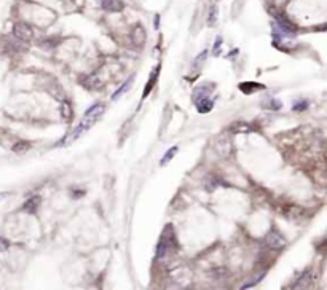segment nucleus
I'll use <instances>...</instances> for the list:
<instances>
[{
    "mask_svg": "<svg viewBox=\"0 0 327 290\" xmlns=\"http://www.w3.org/2000/svg\"><path fill=\"white\" fill-rule=\"evenodd\" d=\"M214 148H216V152L219 153L220 158H228L233 152V147H231V139H230V134L223 133L220 134L216 142H214Z\"/></svg>",
    "mask_w": 327,
    "mask_h": 290,
    "instance_id": "1",
    "label": "nucleus"
},
{
    "mask_svg": "<svg viewBox=\"0 0 327 290\" xmlns=\"http://www.w3.org/2000/svg\"><path fill=\"white\" fill-rule=\"evenodd\" d=\"M13 32L16 35V39H20L21 42L34 40V29L26 23H16L15 28H13Z\"/></svg>",
    "mask_w": 327,
    "mask_h": 290,
    "instance_id": "2",
    "label": "nucleus"
},
{
    "mask_svg": "<svg viewBox=\"0 0 327 290\" xmlns=\"http://www.w3.org/2000/svg\"><path fill=\"white\" fill-rule=\"evenodd\" d=\"M96 123V118H91V117H83V121L80 123L79 126H77L75 129H74V133L69 136V139H67V142H74V140H77L79 139L82 134H85L87 131Z\"/></svg>",
    "mask_w": 327,
    "mask_h": 290,
    "instance_id": "3",
    "label": "nucleus"
},
{
    "mask_svg": "<svg viewBox=\"0 0 327 290\" xmlns=\"http://www.w3.org/2000/svg\"><path fill=\"white\" fill-rule=\"evenodd\" d=\"M265 244L268 245L270 249H282L284 244H286V239L276 231H270L265 238Z\"/></svg>",
    "mask_w": 327,
    "mask_h": 290,
    "instance_id": "4",
    "label": "nucleus"
},
{
    "mask_svg": "<svg viewBox=\"0 0 327 290\" xmlns=\"http://www.w3.org/2000/svg\"><path fill=\"white\" fill-rule=\"evenodd\" d=\"M99 7L102 10L110 12V13H115V12H122L123 10V4L120 0H98Z\"/></svg>",
    "mask_w": 327,
    "mask_h": 290,
    "instance_id": "5",
    "label": "nucleus"
},
{
    "mask_svg": "<svg viewBox=\"0 0 327 290\" xmlns=\"http://www.w3.org/2000/svg\"><path fill=\"white\" fill-rule=\"evenodd\" d=\"M230 133H241V134H249V133H252V126L249 125V123L246 121H235V123H231L230 128H228Z\"/></svg>",
    "mask_w": 327,
    "mask_h": 290,
    "instance_id": "6",
    "label": "nucleus"
},
{
    "mask_svg": "<svg viewBox=\"0 0 327 290\" xmlns=\"http://www.w3.org/2000/svg\"><path fill=\"white\" fill-rule=\"evenodd\" d=\"M40 203H42V198H40V196H32V198H29V199L24 203V206H23L24 212L34 214V212H36V210L39 209Z\"/></svg>",
    "mask_w": 327,
    "mask_h": 290,
    "instance_id": "7",
    "label": "nucleus"
},
{
    "mask_svg": "<svg viewBox=\"0 0 327 290\" xmlns=\"http://www.w3.org/2000/svg\"><path fill=\"white\" fill-rule=\"evenodd\" d=\"M104 112H106V105L102 102H99V104H94L93 107H90L87 112H85V117H91V118L98 120Z\"/></svg>",
    "mask_w": 327,
    "mask_h": 290,
    "instance_id": "8",
    "label": "nucleus"
},
{
    "mask_svg": "<svg viewBox=\"0 0 327 290\" xmlns=\"http://www.w3.org/2000/svg\"><path fill=\"white\" fill-rule=\"evenodd\" d=\"M131 39H133V42L136 43V45H139V47L144 45V43H145V31H144L142 26H137V28H134Z\"/></svg>",
    "mask_w": 327,
    "mask_h": 290,
    "instance_id": "9",
    "label": "nucleus"
},
{
    "mask_svg": "<svg viewBox=\"0 0 327 290\" xmlns=\"http://www.w3.org/2000/svg\"><path fill=\"white\" fill-rule=\"evenodd\" d=\"M196 107H198V112H200V113H208V112L212 110L214 102L209 98H203L200 101H196Z\"/></svg>",
    "mask_w": 327,
    "mask_h": 290,
    "instance_id": "10",
    "label": "nucleus"
},
{
    "mask_svg": "<svg viewBox=\"0 0 327 290\" xmlns=\"http://www.w3.org/2000/svg\"><path fill=\"white\" fill-rule=\"evenodd\" d=\"M131 85H133V77H130V78H128V80L125 82V85H122V86L118 88V90L115 91V94H114V98H112V99H114V101H117L118 98H122V96H123V94H125V93H126V91L130 90V88H131Z\"/></svg>",
    "mask_w": 327,
    "mask_h": 290,
    "instance_id": "11",
    "label": "nucleus"
},
{
    "mask_svg": "<svg viewBox=\"0 0 327 290\" xmlns=\"http://www.w3.org/2000/svg\"><path fill=\"white\" fill-rule=\"evenodd\" d=\"M83 86H85V88H88V90H98V88L101 86L99 78H98L96 75H90V77L85 78Z\"/></svg>",
    "mask_w": 327,
    "mask_h": 290,
    "instance_id": "12",
    "label": "nucleus"
},
{
    "mask_svg": "<svg viewBox=\"0 0 327 290\" xmlns=\"http://www.w3.org/2000/svg\"><path fill=\"white\" fill-rule=\"evenodd\" d=\"M59 112H61V117L64 118V120H71L72 118V115H74V112H72V107H71V104H69L67 101H64L63 104H61V107H59Z\"/></svg>",
    "mask_w": 327,
    "mask_h": 290,
    "instance_id": "13",
    "label": "nucleus"
},
{
    "mask_svg": "<svg viewBox=\"0 0 327 290\" xmlns=\"http://www.w3.org/2000/svg\"><path fill=\"white\" fill-rule=\"evenodd\" d=\"M158 72H160V67H157L153 70V74L150 77V80H149V85L145 86V90H144V98H147L149 93L152 91V88L155 86V83H157V78H158Z\"/></svg>",
    "mask_w": 327,
    "mask_h": 290,
    "instance_id": "14",
    "label": "nucleus"
},
{
    "mask_svg": "<svg viewBox=\"0 0 327 290\" xmlns=\"http://www.w3.org/2000/svg\"><path fill=\"white\" fill-rule=\"evenodd\" d=\"M309 284H311V274L309 273H305L303 274V277H300L297 282H295V285H294V288H306V287H309Z\"/></svg>",
    "mask_w": 327,
    "mask_h": 290,
    "instance_id": "15",
    "label": "nucleus"
},
{
    "mask_svg": "<svg viewBox=\"0 0 327 290\" xmlns=\"http://www.w3.org/2000/svg\"><path fill=\"white\" fill-rule=\"evenodd\" d=\"M177 150H179V147H177V145H174V147H171V148H169V150H168V152L165 153V156H163V160L160 161V164H161V166H165V164H168V163H169V161H171V160H173V158H174V155L177 153Z\"/></svg>",
    "mask_w": 327,
    "mask_h": 290,
    "instance_id": "16",
    "label": "nucleus"
},
{
    "mask_svg": "<svg viewBox=\"0 0 327 290\" xmlns=\"http://www.w3.org/2000/svg\"><path fill=\"white\" fill-rule=\"evenodd\" d=\"M217 16H219V8L216 5L211 7V12H209V18H208V24L209 26H214L217 23Z\"/></svg>",
    "mask_w": 327,
    "mask_h": 290,
    "instance_id": "17",
    "label": "nucleus"
},
{
    "mask_svg": "<svg viewBox=\"0 0 327 290\" xmlns=\"http://www.w3.org/2000/svg\"><path fill=\"white\" fill-rule=\"evenodd\" d=\"M241 88V91H244L246 94H251L254 90H259V88H263L262 85H255V83H252V85H249V83H243L239 86Z\"/></svg>",
    "mask_w": 327,
    "mask_h": 290,
    "instance_id": "18",
    "label": "nucleus"
},
{
    "mask_svg": "<svg viewBox=\"0 0 327 290\" xmlns=\"http://www.w3.org/2000/svg\"><path fill=\"white\" fill-rule=\"evenodd\" d=\"M29 142H20V144H16V147H15V152L16 153H24L26 150H29Z\"/></svg>",
    "mask_w": 327,
    "mask_h": 290,
    "instance_id": "19",
    "label": "nucleus"
},
{
    "mask_svg": "<svg viewBox=\"0 0 327 290\" xmlns=\"http://www.w3.org/2000/svg\"><path fill=\"white\" fill-rule=\"evenodd\" d=\"M262 277H263V274H260L259 277H255V279H252V280H249V282H246V284H244L243 287H241V288H249V287H254L257 282H260V279H262Z\"/></svg>",
    "mask_w": 327,
    "mask_h": 290,
    "instance_id": "20",
    "label": "nucleus"
},
{
    "mask_svg": "<svg viewBox=\"0 0 327 290\" xmlns=\"http://www.w3.org/2000/svg\"><path fill=\"white\" fill-rule=\"evenodd\" d=\"M8 247H10V242H8L5 238H0V252L8 250Z\"/></svg>",
    "mask_w": 327,
    "mask_h": 290,
    "instance_id": "21",
    "label": "nucleus"
},
{
    "mask_svg": "<svg viewBox=\"0 0 327 290\" xmlns=\"http://www.w3.org/2000/svg\"><path fill=\"white\" fill-rule=\"evenodd\" d=\"M306 105H308V102H297V104L294 105V110H295V112L305 110V109H306Z\"/></svg>",
    "mask_w": 327,
    "mask_h": 290,
    "instance_id": "22",
    "label": "nucleus"
},
{
    "mask_svg": "<svg viewBox=\"0 0 327 290\" xmlns=\"http://www.w3.org/2000/svg\"><path fill=\"white\" fill-rule=\"evenodd\" d=\"M220 45H222V39L220 37H217L216 39V45H214V55H219V48H220Z\"/></svg>",
    "mask_w": 327,
    "mask_h": 290,
    "instance_id": "23",
    "label": "nucleus"
}]
</instances>
